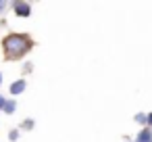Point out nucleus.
Instances as JSON below:
<instances>
[{
  "label": "nucleus",
  "mask_w": 152,
  "mask_h": 142,
  "mask_svg": "<svg viewBox=\"0 0 152 142\" xmlns=\"http://www.w3.org/2000/svg\"><path fill=\"white\" fill-rule=\"evenodd\" d=\"M127 142H131V140H127Z\"/></svg>",
  "instance_id": "14"
},
{
  "label": "nucleus",
  "mask_w": 152,
  "mask_h": 142,
  "mask_svg": "<svg viewBox=\"0 0 152 142\" xmlns=\"http://www.w3.org/2000/svg\"><path fill=\"white\" fill-rule=\"evenodd\" d=\"M19 138H21V129H11V132H9V140H11V142H17Z\"/></svg>",
  "instance_id": "8"
},
{
  "label": "nucleus",
  "mask_w": 152,
  "mask_h": 142,
  "mask_svg": "<svg viewBox=\"0 0 152 142\" xmlns=\"http://www.w3.org/2000/svg\"><path fill=\"white\" fill-rule=\"evenodd\" d=\"M9 7H11V2H7V0H0V15H2Z\"/></svg>",
  "instance_id": "10"
},
{
  "label": "nucleus",
  "mask_w": 152,
  "mask_h": 142,
  "mask_svg": "<svg viewBox=\"0 0 152 142\" xmlns=\"http://www.w3.org/2000/svg\"><path fill=\"white\" fill-rule=\"evenodd\" d=\"M133 121H135L137 125L146 127V113H135V115H133Z\"/></svg>",
  "instance_id": "7"
},
{
  "label": "nucleus",
  "mask_w": 152,
  "mask_h": 142,
  "mask_svg": "<svg viewBox=\"0 0 152 142\" xmlns=\"http://www.w3.org/2000/svg\"><path fill=\"white\" fill-rule=\"evenodd\" d=\"M34 71V65L31 63H23V75H27V73H31Z\"/></svg>",
  "instance_id": "9"
},
{
  "label": "nucleus",
  "mask_w": 152,
  "mask_h": 142,
  "mask_svg": "<svg viewBox=\"0 0 152 142\" xmlns=\"http://www.w3.org/2000/svg\"><path fill=\"white\" fill-rule=\"evenodd\" d=\"M11 9H13V13H15L19 19L31 17V4L25 2V0H15V2H11Z\"/></svg>",
  "instance_id": "2"
},
{
  "label": "nucleus",
  "mask_w": 152,
  "mask_h": 142,
  "mask_svg": "<svg viewBox=\"0 0 152 142\" xmlns=\"http://www.w3.org/2000/svg\"><path fill=\"white\" fill-rule=\"evenodd\" d=\"M0 86H2V71H0Z\"/></svg>",
  "instance_id": "13"
},
{
  "label": "nucleus",
  "mask_w": 152,
  "mask_h": 142,
  "mask_svg": "<svg viewBox=\"0 0 152 142\" xmlns=\"http://www.w3.org/2000/svg\"><path fill=\"white\" fill-rule=\"evenodd\" d=\"M25 90H27V82H25V77H19V79H15V82L9 86L11 96H19V94H23Z\"/></svg>",
  "instance_id": "3"
},
{
  "label": "nucleus",
  "mask_w": 152,
  "mask_h": 142,
  "mask_svg": "<svg viewBox=\"0 0 152 142\" xmlns=\"http://www.w3.org/2000/svg\"><path fill=\"white\" fill-rule=\"evenodd\" d=\"M131 142H152V129L150 127H142Z\"/></svg>",
  "instance_id": "4"
},
{
  "label": "nucleus",
  "mask_w": 152,
  "mask_h": 142,
  "mask_svg": "<svg viewBox=\"0 0 152 142\" xmlns=\"http://www.w3.org/2000/svg\"><path fill=\"white\" fill-rule=\"evenodd\" d=\"M34 127H36V121H34V119H23V121H21V129L31 132Z\"/></svg>",
  "instance_id": "6"
},
{
  "label": "nucleus",
  "mask_w": 152,
  "mask_h": 142,
  "mask_svg": "<svg viewBox=\"0 0 152 142\" xmlns=\"http://www.w3.org/2000/svg\"><path fill=\"white\" fill-rule=\"evenodd\" d=\"M146 127H150V129H152V111H150V113H146Z\"/></svg>",
  "instance_id": "11"
},
{
  "label": "nucleus",
  "mask_w": 152,
  "mask_h": 142,
  "mask_svg": "<svg viewBox=\"0 0 152 142\" xmlns=\"http://www.w3.org/2000/svg\"><path fill=\"white\" fill-rule=\"evenodd\" d=\"M0 48H2V54L7 61H21L25 54L31 52L34 48V38L29 34H19V32H13V34H7L0 42Z\"/></svg>",
  "instance_id": "1"
},
{
  "label": "nucleus",
  "mask_w": 152,
  "mask_h": 142,
  "mask_svg": "<svg viewBox=\"0 0 152 142\" xmlns=\"http://www.w3.org/2000/svg\"><path fill=\"white\" fill-rule=\"evenodd\" d=\"M7 115H13L15 111H17V100L15 98H7V102H4V109H2Z\"/></svg>",
  "instance_id": "5"
},
{
  "label": "nucleus",
  "mask_w": 152,
  "mask_h": 142,
  "mask_svg": "<svg viewBox=\"0 0 152 142\" xmlns=\"http://www.w3.org/2000/svg\"><path fill=\"white\" fill-rule=\"evenodd\" d=\"M4 102H7V98H4L2 94H0V111H2V109H4Z\"/></svg>",
  "instance_id": "12"
}]
</instances>
